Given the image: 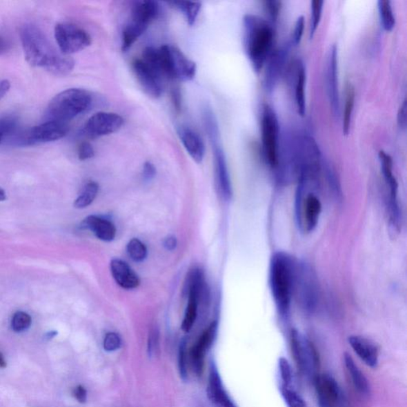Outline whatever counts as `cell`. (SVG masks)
<instances>
[{"label":"cell","mask_w":407,"mask_h":407,"mask_svg":"<svg viewBox=\"0 0 407 407\" xmlns=\"http://www.w3.org/2000/svg\"><path fill=\"white\" fill-rule=\"evenodd\" d=\"M20 38L26 60L30 66L43 68L55 76H66L75 69L72 57L57 53L43 31L34 24H25Z\"/></svg>","instance_id":"obj_1"},{"label":"cell","mask_w":407,"mask_h":407,"mask_svg":"<svg viewBox=\"0 0 407 407\" xmlns=\"http://www.w3.org/2000/svg\"><path fill=\"white\" fill-rule=\"evenodd\" d=\"M299 262L284 252H275L270 259L269 285L276 309L281 317L288 316L295 295Z\"/></svg>","instance_id":"obj_2"},{"label":"cell","mask_w":407,"mask_h":407,"mask_svg":"<svg viewBox=\"0 0 407 407\" xmlns=\"http://www.w3.org/2000/svg\"><path fill=\"white\" fill-rule=\"evenodd\" d=\"M244 46L255 72L263 69L275 39V30L268 21L257 14H247L243 19Z\"/></svg>","instance_id":"obj_3"},{"label":"cell","mask_w":407,"mask_h":407,"mask_svg":"<svg viewBox=\"0 0 407 407\" xmlns=\"http://www.w3.org/2000/svg\"><path fill=\"white\" fill-rule=\"evenodd\" d=\"M91 93L82 88H70L56 95L50 101L47 114L52 121L67 123L90 109Z\"/></svg>","instance_id":"obj_4"},{"label":"cell","mask_w":407,"mask_h":407,"mask_svg":"<svg viewBox=\"0 0 407 407\" xmlns=\"http://www.w3.org/2000/svg\"><path fill=\"white\" fill-rule=\"evenodd\" d=\"M159 7L157 2L138 1L133 5L129 22L125 26L122 32L121 48L127 52L149 27V25L158 17Z\"/></svg>","instance_id":"obj_5"},{"label":"cell","mask_w":407,"mask_h":407,"mask_svg":"<svg viewBox=\"0 0 407 407\" xmlns=\"http://www.w3.org/2000/svg\"><path fill=\"white\" fill-rule=\"evenodd\" d=\"M160 63L164 77L181 81H189L196 76L197 65L183 52L172 45L159 48Z\"/></svg>","instance_id":"obj_6"},{"label":"cell","mask_w":407,"mask_h":407,"mask_svg":"<svg viewBox=\"0 0 407 407\" xmlns=\"http://www.w3.org/2000/svg\"><path fill=\"white\" fill-rule=\"evenodd\" d=\"M321 210L320 198L312 191V187L299 184L296 192L295 215L300 230L305 233L314 231L319 221Z\"/></svg>","instance_id":"obj_7"},{"label":"cell","mask_w":407,"mask_h":407,"mask_svg":"<svg viewBox=\"0 0 407 407\" xmlns=\"http://www.w3.org/2000/svg\"><path fill=\"white\" fill-rule=\"evenodd\" d=\"M261 135L265 160L271 169L277 170L279 163V124L277 115L268 104H264L263 107Z\"/></svg>","instance_id":"obj_8"},{"label":"cell","mask_w":407,"mask_h":407,"mask_svg":"<svg viewBox=\"0 0 407 407\" xmlns=\"http://www.w3.org/2000/svg\"><path fill=\"white\" fill-rule=\"evenodd\" d=\"M54 35L61 53L67 56L85 50L92 43L90 34L74 23L57 24Z\"/></svg>","instance_id":"obj_9"},{"label":"cell","mask_w":407,"mask_h":407,"mask_svg":"<svg viewBox=\"0 0 407 407\" xmlns=\"http://www.w3.org/2000/svg\"><path fill=\"white\" fill-rule=\"evenodd\" d=\"M379 158L381 170L384 177L386 185L389 190V199L388 200V210L389 221L391 227L399 230L400 227V207L399 201V184L393 174V160L391 156L380 150Z\"/></svg>","instance_id":"obj_10"},{"label":"cell","mask_w":407,"mask_h":407,"mask_svg":"<svg viewBox=\"0 0 407 407\" xmlns=\"http://www.w3.org/2000/svg\"><path fill=\"white\" fill-rule=\"evenodd\" d=\"M292 353L300 372L307 377H316L318 367V357L314 346L299 331L293 330L290 333Z\"/></svg>","instance_id":"obj_11"},{"label":"cell","mask_w":407,"mask_h":407,"mask_svg":"<svg viewBox=\"0 0 407 407\" xmlns=\"http://www.w3.org/2000/svg\"><path fill=\"white\" fill-rule=\"evenodd\" d=\"M317 286L315 275L309 266L297 264L295 295L307 312L315 309L317 304Z\"/></svg>","instance_id":"obj_12"},{"label":"cell","mask_w":407,"mask_h":407,"mask_svg":"<svg viewBox=\"0 0 407 407\" xmlns=\"http://www.w3.org/2000/svg\"><path fill=\"white\" fill-rule=\"evenodd\" d=\"M314 379L319 407H347V401L343 391L332 375H317Z\"/></svg>","instance_id":"obj_13"},{"label":"cell","mask_w":407,"mask_h":407,"mask_svg":"<svg viewBox=\"0 0 407 407\" xmlns=\"http://www.w3.org/2000/svg\"><path fill=\"white\" fill-rule=\"evenodd\" d=\"M123 119L119 114L100 112L94 114L83 126V133L87 138L97 139L117 132L121 128Z\"/></svg>","instance_id":"obj_14"},{"label":"cell","mask_w":407,"mask_h":407,"mask_svg":"<svg viewBox=\"0 0 407 407\" xmlns=\"http://www.w3.org/2000/svg\"><path fill=\"white\" fill-rule=\"evenodd\" d=\"M69 130L67 123L50 121L29 130L21 138L20 142L27 146L53 142L65 137Z\"/></svg>","instance_id":"obj_15"},{"label":"cell","mask_w":407,"mask_h":407,"mask_svg":"<svg viewBox=\"0 0 407 407\" xmlns=\"http://www.w3.org/2000/svg\"><path fill=\"white\" fill-rule=\"evenodd\" d=\"M132 69L141 87L150 97L158 99L163 95V77L143 59H135Z\"/></svg>","instance_id":"obj_16"},{"label":"cell","mask_w":407,"mask_h":407,"mask_svg":"<svg viewBox=\"0 0 407 407\" xmlns=\"http://www.w3.org/2000/svg\"><path fill=\"white\" fill-rule=\"evenodd\" d=\"M203 275L200 270H195L190 275L189 280V301L186 307L181 328L186 332H190L194 326L197 315L198 301L204 288Z\"/></svg>","instance_id":"obj_17"},{"label":"cell","mask_w":407,"mask_h":407,"mask_svg":"<svg viewBox=\"0 0 407 407\" xmlns=\"http://www.w3.org/2000/svg\"><path fill=\"white\" fill-rule=\"evenodd\" d=\"M214 151V166H215L216 183L219 194L224 200H231L232 188L228 168L226 154L221 142L212 144Z\"/></svg>","instance_id":"obj_18"},{"label":"cell","mask_w":407,"mask_h":407,"mask_svg":"<svg viewBox=\"0 0 407 407\" xmlns=\"http://www.w3.org/2000/svg\"><path fill=\"white\" fill-rule=\"evenodd\" d=\"M326 75L328 101L334 115L338 116L340 100L338 90V50L336 45H332L328 51Z\"/></svg>","instance_id":"obj_19"},{"label":"cell","mask_w":407,"mask_h":407,"mask_svg":"<svg viewBox=\"0 0 407 407\" xmlns=\"http://www.w3.org/2000/svg\"><path fill=\"white\" fill-rule=\"evenodd\" d=\"M289 54V46L281 47L273 51L267 60V66L264 74V86L265 90L271 92L277 85L283 72L287 57Z\"/></svg>","instance_id":"obj_20"},{"label":"cell","mask_w":407,"mask_h":407,"mask_svg":"<svg viewBox=\"0 0 407 407\" xmlns=\"http://www.w3.org/2000/svg\"><path fill=\"white\" fill-rule=\"evenodd\" d=\"M218 324L217 321L211 323L201 336L197 343L192 348L190 351V357L192 367L197 375H201L204 370V362H205L206 353L208 349L212 346L217 332Z\"/></svg>","instance_id":"obj_21"},{"label":"cell","mask_w":407,"mask_h":407,"mask_svg":"<svg viewBox=\"0 0 407 407\" xmlns=\"http://www.w3.org/2000/svg\"><path fill=\"white\" fill-rule=\"evenodd\" d=\"M348 343L355 353L370 368H377L379 364V350L375 344L361 336L348 337Z\"/></svg>","instance_id":"obj_22"},{"label":"cell","mask_w":407,"mask_h":407,"mask_svg":"<svg viewBox=\"0 0 407 407\" xmlns=\"http://www.w3.org/2000/svg\"><path fill=\"white\" fill-rule=\"evenodd\" d=\"M207 393L212 403L217 407H237L226 390L224 389L220 375L215 365L213 364L210 369V378H208Z\"/></svg>","instance_id":"obj_23"},{"label":"cell","mask_w":407,"mask_h":407,"mask_svg":"<svg viewBox=\"0 0 407 407\" xmlns=\"http://www.w3.org/2000/svg\"><path fill=\"white\" fill-rule=\"evenodd\" d=\"M177 133L188 154L197 163H201L205 157L206 147L200 135L189 127H180Z\"/></svg>","instance_id":"obj_24"},{"label":"cell","mask_w":407,"mask_h":407,"mask_svg":"<svg viewBox=\"0 0 407 407\" xmlns=\"http://www.w3.org/2000/svg\"><path fill=\"white\" fill-rule=\"evenodd\" d=\"M111 272L115 281L122 288L132 290L137 288L140 284L138 275L135 274L130 266L124 261L118 259L112 260Z\"/></svg>","instance_id":"obj_25"},{"label":"cell","mask_w":407,"mask_h":407,"mask_svg":"<svg viewBox=\"0 0 407 407\" xmlns=\"http://www.w3.org/2000/svg\"><path fill=\"white\" fill-rule=\"evenodd\" d=\"M81 228L88 229L101 241H112L117 235V229L114 224L106 219L91 215L83 220Z\"/></svg>","instance_id":"obj_26"},{"label":"cell","mask_w":407,"mask_h":407,"mask_svg":"<svg viewBox=\"0 0 407 407\" xmlns=\"http://www.w3.org/2000/svg\"><path fill=\"white\" fill-rule=\"evenodd\" d=\"M344 364H346L348 374L350 375L354 387L359 393L368 395L370 393L368 380L348 353L344 354Z\"/></svg>","instance_id":"obj_27"},{"label":"cell","mask_w":407,"mask_h":407,"mask_svg":"<svg viewBox=\"0 0 407 407\" xmlns=\"http://www.w3.org/2000/svg\"><path fill=\"white\" fill-rule=\"evenodd\" d=\"M295 81V101L297 112L304 117L306 114V70L302 62L297 61Z\"/></svg>","instance_id":"obj_28"},{"label":"cell","mask_w":407,"mask_h":407,"mask_svg":"<svg viewBox=\"0 0 407 407\" xmlns=\"http://www.w3.org/2000/svg\"><path fill=\"white\" fill-rule=\"evenodd\" d=\"M202 119L204 127H205L206 134L211 144L221 142L220 128H219L215 114H214L210 106H206L203 108Z\"/></svg>","instance_id":"obj_29"},{"label":"cell","mask_w":407,"mask_h":407,"mask_svg":"<svg viewBox=\"0 0 407 407\" xmlns=\"http://www.w3.org/2000/svg\"><path fill=\"white\" fill-rule=\"evenodd\" d=\"M355 99H356L355 88L351 83H348L346 87V103H344L342 121V130L344 135H348L350 132Z\"/></svg>","instance_id":"obj_30"},{"label":"cell","mask_w":407,"mask_h":407,"mask_svg":"<svg viewBox=\"0 0 407 407\" xmlns=\"http://www.w3.org/2000/svg\"><path fill=\"white\" fill-rule=\"evenodd\" d=\"M378 10L381 24L386 31L390 32L395 27V17L391 2L389 0H379Z\"/></svg>","instance_id":"obj_31"},{"label":"cell","mask_w":407,"mask_h":407,"mask_svg":"<svg viewBox=\"0 0 407 407\" xmlns=\"http://www.w3.org/2000/svg\"><path fill=\"white\" fill-rule=\"evenodd\" d=\"M99 192V186L95 181H90L83 187L81 194L75 202L77 208H85L95 200Z\"/></svg>","instance_id":"obj_32"},{"label":"cell","mask_w":407,"mask_h":407,"mask_svg":"<svg viewBox=\"0 0 407 407\" xmlns=\"http://www.w3.org/2000/svg\"><path fill=\"white\" fill-rule=\"evenodd\" d=\"M170 3L173 4L176 8L179 9L184 14L189 25L192 26L195 23L201 8L200 3L175 1Z\"/></svg>","instance_id":"obj_33"},{"label":"cell","mask_w":407,"mask_h":407,"mask_svg":"<svg viewBox=\"0 0 407 407\" xmlns=\"http://www.w3.org/2000/svg\"><path fill=\"white\" fill-rule=\"evenodd\" d=\"M129 257L135 262H142L148 255V249L139 239H132L127 246Z\"/></svg>","instance_id":"obj_34"},{"label":"cell","mask_w":407,"mask_h":407,"mask_svg":"<svg viewBox=\"0 0 407 407\" xmlns=\"http://www.w3.org/2000/svg\"><path fill=\"white\" fill-rule=\"evenodd\" d=\"M281 393L287 407H307L305 400L290 387L281 386Z\"/></svg>","instance_id":"obj_35"},{"label":"cell","mask_w":407,"mask_h":407,"mask_svg":"<svg viewBox=\"0 0 407 407\" xmlns=\"http://www.w3.org/2000/svg\"><path fill=\"white\" fill-rule=\"evenodd\" d=\"M324 2L321 0H314L311 2V24H310V39L314 38L316 30L319 26Z\"/></svg>","instance_id":"obj_36"},{"label":"cell","mask_w":407,"mask_h":407,"mask_svg":"<svg viewBox=\"0 0 407 407\" xmlns=\"http://www.w3.org/2000/svg\"><path fill=\"white\" fill-rule=\"evenodd\" d=\"M31 317L27 312L19 311L15 312L12 320V328L14 332H20L27 330L31 326Z\"/></svg>","instance_id":"obj_37"},{"label":"cell","mask_w":407,"mask_h":407,"mask_svg":"<svg viewBox=\"0 0 407 407\" xmlns=\"http://www.w3.org/2000/svg\"><path fill=\"white\" fill-rule=\"evenodd\" d=\"M19 124V118L14 115H8L0 117V135L4 138L7 135H12L17 130Z\"/></svg>","instance_id":"obj_38"},{"label":"cell","mask_w":407,"mask_h":407,"mask_svg":"<svg viewBox=\"0 0 407 407\" xmlns=\"http://www.w3.org/2000/svg\"><path fill=\"white\" fill-rule=\"evenodd\" d=\"M279 369L281 382V386H285V387H290L292 380H293V375H292L290 364L286 358H279Z\"/></svg>","instance_id":"obj_39"},{"label":"cell","mask_w":407,"mask_h":407,"mask_svg":"<svg viewBox=\"0 0 407 407\" xmlns=\"http://www.w3.org/2000/svg\"><path fill=\"white\" fill-rule=\"evenodd\" d=\"M121 340L116 332H108L106 334L103 341V348L107 352L116 351L121 347Z\"/></svg>","instance_id":"obj_40"},{"label":"cell","mask_w":407,"mask_h":407,"mask_svg":"<svg viewBox=\"0 0 407 407\" xmlns=\"http://www.w3.org/2000/svg\"><path fill=\"white\" fill-rule=\"evenodd\" d=\"M264 4L266 12L268 14L271 21L275 23L279 17L281 2L275 1V0H268V1H264Z\"/></svg>","instance_id":"obj_41"},{"label":"cell","mask_w":407,"mask_h":407,"mask_svg":"<svg viewBox=\"0 0 407 407\" xmlns=\"http://www.w3.org/2000/svg\"><path fill=\"white\" fill-rule=\"evenodd\" d=\"M304 29L305 18L304 17H300L296 21L293 36H292V43L295 46H299L300 44L302 36L304 34Z\"/></svg>","instance_id":"obj_42"},{"label":"cell","mask_w":407,"mask_h":407,"mask_svg":"<svg viewBox=\"0 0 407 407\" xmlns=\"http://www.w3.org/2000/svg\"><path fill=\"white\" fill-rule=\"evenodd\" d=\"M78 158L81 161H86L88 159H90L94 157L95 155V150L92 146L88 142H83L80 144L79 148H78Z\"/></svg>","instance_id":"obj_43"},{"label":"cell","mask_w":407,"mask_h":407,"mask_svg":"<svg viewBox=\"0 0 407 407\" xmlns=\"http://www.w3.org/2000/svg\"><path fill=\"white\" fill-rule=\"evenodd\" d=\"M187 355H186V343L182 341L179 348V365L181 377L183 379L187 377Z\"/></svg>","instance_id":"obj_44"},{"label":"cell","mask_w":407,"mask_h":407,"mask_svg":"<svg viewBox=\"0 0 407 407\" xmlns=\"http://www.w3.org/2000/svg\"><path fill=\"white\" fill-rule=\"evenodd\" d=\"M406 99H405L403 103L401 104L397 116L399 127L403 130H405L406 128Z\"/></svg>","instance_id":"obj_45"},{"label":"cell","mask_w":407,"mask_h":407,"mask_svg":"<svg viewBox=\"0 0 407 407\" xmlns=\"http://www.w3.org/2000/svg\"><path fill=\"white\" fill-rule=\"evenodd\" d=\"M156 175V168L154 164L147 161L143 166V176L146 181H150L154 179Z\"/></svg>","instance_id":"obj_46"},{"label":"cell","mask_w":407,"mask_h":407,"mask_svg":"<svg viewBox=\"0 0 407 407\" xmlns=\"http://www.w3.org/2000/svg\"><path fill=\"white\" fill-rule=\"evenodd\" d=\"M72 394H74L75 399L79 401V403H86L87 400V390L85 388L82 387V386H77V387L75 388Z\"/></svg>","instance_id":"obj_47"},{"label":"cell","mask_w":407,"mask_h":407,"mask_svg":"<svg viewBox=\"0 0 407 407\" xmlns=\"http://www.w3.org/2000/svg\"><path fill=\"white\" fill-rule=\"evenodd\" d=\"M10 49V44L3 36L0 35V55L6 54Z\"/></svg>","instance_id":"obj_48"},{"label":"cell","mask_w":407,"mask_h":407,"mask_svg":"<svg viewBox=\"0 0 407 407\" xmlns=\"http://www.w3.org/2000/svg\"><path fill=\"white\" fill-rule=\"evenodd\" d=\"M10 83L8 80L0 81V100L6 95L10 90Z\"/></svg>","instance_id":"obj_49"},{"label":"cell","mask_w":407,"mask_h":407,"mask_svg":"<svg viewBox=\"0 0 407 407\" xmlns=\"http://www.w3.org/2000/svg\"><path fill=\"white\" fill-rule=\"evenodd\" d=\"M177 241L175 237H169L166 239L164 246L167 250H174L176 248Z\"/></svg>","instance_id":"obj_50"},{"label":"cell","mask_w":407,"mask_h":407,"mask_svg":"<svg viewBox=\"0 0 407 407\" xmlns=\"http://www.w3.org/2000/svg\"><path fill=\"white\" fill-rule=\"evenodd\" d=\"M172 98H173V102L175 103V107H176L177 110H180L181 109V94L179 91L174 90L173 93H172Z\"/></svg>","instance_id":"obj_51"},{"label":"cell","mask_w":407,"mask_h":407,"mask_svg":"<svg viewBox=\"0 0 407 407\" xmlns=\"http://www.w3.org/2000/svg\"><path fill=\"white\" fill-rule=\"evenodd\" d=\"M7 367V362L5 361L3 355L0 353V368H5Z\"/></svg>","instance_id":"obj_52"},{"label":"cell","mask_w":407,"mask_h":407,"mask_svg":"<svg viewBox=\"0 0 407 407\" xmlns=\"http://www.w3.org/2000/svg\"><path fill=\"white\" fill-rule=\"evenodd\" d=\"M57 332L55 331H51L49 332H47L46 334V340H51V339H53L54 337L57 336Z\"/></svg>","instance_id":"obj_53"},{"label":"cell","mask_w":407,"mask_h":407,"mask_svg":"<svg viewBox=\"0 0 407 407\" xmlns=\"http://www.w3.org/2000/svg\"><path fill=\"white\" fill-rule=\"evenodd\" d=\"M6 192L2 189H0V202L6 200Z\"/></svg>","instance_id":"obj_54"},{"label":"cell","mask_w":407,"mask_h":407,"mask_svg":"<svg viewBox=\"0 0 407 407\" xmlns=\"http://www.w3.org/2000/svg\"><path fill=\"white\" fill-rule=\"evenodd\" d=\"M3 139V137H2L1 135H0V143L2 142V140Z\"/></svg>","instance_id":"obj_55"}]
</instances>
